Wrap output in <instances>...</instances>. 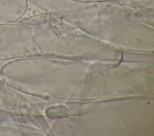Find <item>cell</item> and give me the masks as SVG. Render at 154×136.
Instances as JSON below:
<instances>
[{"mask_svg":"<svg viewBox=\"0 0 154 136\" xmlns=\"http://www.w3.org/2000/svg\"><path fill=\"white\" fill-rule=\"evenodd\" d=\"M67 114V108L63 105H54L46 110V114L51 119L59 118L66 116Z\"/></svg>","mask_w":154,"mask_h":136,"instance_id":"6da1fadb","label":"cell"}]
</instances>
